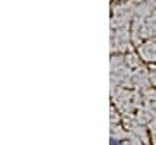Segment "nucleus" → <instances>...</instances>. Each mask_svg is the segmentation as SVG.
Instances as JSON below:
<instances>
[{
	"mask_svg": "<svg viewBox=\"0 0 156 145\" xmlns=\"http://www.w3.org/2000/svg\"><path fill=\"white\" fill-rule=\"evenodd\" d=\"M111 145H122V142H120V140H116V138H113L111 140Z\"/></svg>",
	"mask_w": 156,
	"mask_h": 145,
	"instance_id": "nucleus-1",
	"label": "nucleus"
}]
</instances>
